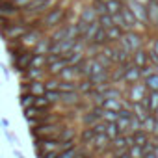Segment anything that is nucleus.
<instances>
[{
  "mask_svg": "<svg viewBox=\"0 0 158 158\" xmlns=\"http://www.w3.org/2000/svg\"><path fill=\"white\" fill-rule=\"evenodd\" d=\"M151 34H152V32H147V30H128V32H125V35L119 39L117 47L123 48L125 52H128V54L132 56V52H136V50L147 47V41H149V35H151Z\"/></svg>",
  "mask_w": 158,
  "mask_h": 158,
  "instance_id": "nucleus-1",
  "label": "nucleus"
},
{
  "mask_svg": "<svg viewBox=\"0 0 158 158\" xmlns=\"http://www.w3.org/2000/svg\"><path fill=\"white\" fill-rule=\"evenodd\" d=\"M65 23H69V8L61 6L60 2H58L52 10H48L45 15H41L43 32H50V30H54V28L65 24Z\"/></svg>",
  "mask_w": 158,
  "mask_h": 158,
  "instance_id": "nucleus-2",
  "label": "nucleus"
},
{
  "mask_svg": "<svg viewBox=\"0 0 158 158\" xmlns=\"http://www.w3.org/2000/svg\"><path fill=\"white\" fill-rule=\"evenodd\" d=\"M63 121H54V123H41L37 127H30L28 134L32 138H58L60 130L63 128Z\"/></svg>",
  "mask_w": 158,
  "mask_h": 158,
  "instance_id": "nucleus-3",
  "label": "nucleus"
},
{
  "mask_svg": "<svg viewBox=\"0 0 158 158\" xmlns=\"http://www.w3.org/2000/svg\"><path fill=\"white\" fill-rule=\"evenodd\" d=\"M26 32H28V24H26L23 19H17V21H15L13 24H10L8 28L0 30V37H2L4 43H8V41H17V39H21Z\"/></svg>",
  "mask_w": 158,
  "mask_h": 158,
  "instance_id": "nucleus-4",
  "label": "nucleus"
},
{
  "mask_svg": "<svg viewBox=\"0 0 158 158\" xmlns=\"http://www.w3.org/2000/svg\"><path fill=\"white\" fill-rule=\"evenodd\" d=\"M125 6L134 13V17L138 19V23L149 32V15H147V6L139 0H125Z\"/></svg>",
  "mask_w": 158,
  "mask_h": 158,
  "instance_id": "nucleus-5",
  "label": "nucleus"
},
{
  "mask_svg": "<svg viewBox=\"0 0 158 158\" xmlns=\"http://www.w3.org/2000/svg\"><path fill=\"white\" fill-rule=\"evenodd\" d=\"M32 54H34L32 50H23V52H19L17 56H10V67H11V71L17 73V74H21V73H24L26 69H30Z\"/></svg>",
  "mask_w": 158,
  "mask_h": 158,
  "instance_id": "nucleus-6",
  "label": "nucleus"
},
{
  "mask_svg": "<svg viewBox=\"0 0 158 158\" xmlns=\"http://www.w3.org/2000/svg\"><path fill=\"white\" fill-rule=\"evenodd\" d=\"M147 91H149L147 86L143 84V80H139V82L128 84V86L125 88V97H127L130 102H141V101L145 99Z\"/></svg>",
  "mask_w": 158,
  "mask_h": 158,
  "instance_id": "nucleus-7",
  "label": "nucleus"
},
{
  "mask_svg": "<svg viewBox=\"0 0 158 158\" xmlns=\"http://www.w3.org/2000/svg\"><path fill=\"white\" fill-rule=\"evenodd\" d=\"M48 74H47V69H35V67H30L26 69L24 73L19 74V80L23 82H35V80H45Z\"/></svg>",
  "mask_w": 158,
  "mask_h": 158,
  "instance_id": "nucleus-8",
  "label": "nucleus"
},
{
  "mask_svg": "<svg viewBox=\"0 0 158 158\" xmlns=\"http://www.w3.org/2000/svg\"><path fill=\"white\" fill-rule=\"evenodd\" d=\"M45 34H47V32H43V30H28V32H26V34H24L19 41H21V45H23L24 48L32 50V48L35 47V43H37V41L45 35Z\"/></svg>",
  "mask_w": 158,
  "mask_h": 158,
  "instance_id": "nucleus-9",
  "label": "nucleus"
},
{
  "mask_svg": "<svg viewBox=\"0 0 158 158\" xmlns=\"http://www.w3.org/2000/svg\"><path fill=\"white\" fill-rule=\"evenodd\" d=\"M76 138H78V128H76V125H73V123H65L63 128H61L60 134H58V139H60V141H78Z\"/></svg>",
  "mask_w": 158,
  "mask_h": 158,
  "instance_id": "nucleus-10",
  "label": "nucleus"
},
{
  "mask_svg": "<svg viewBox=\"0 0 158 158\" xmlns=\"http://www.w3.org/2000/svg\"><path fill=\"white\" fill-rule=\"evenodd\" d=\"M141 80V69H138L136 65L128 63L125 65V78H123V84L128 86V84H134V82H139Z\"/></svg>",
  "mask_w": 158,
  "mask_h": 158,
  "instance_id": "nucleus-11",
  "label": "nucleus"
},
{
  "mask_svg": "<svg viewBox=\"0 0 158 158\" xmlns=\"http://www.w3.org/2000/svg\"><path fill=\"white\" fill-rule=\"evenodd\" d=\"M0 15H6L11 19H19L21 17V10L11 2V0H0Z\"/></svg>",
  "mask_w": 158,
  "mask_h": 158,
  "instance_id": "nucleus-12",
  "label": "nucleus"
},
{
  "mask_svg": "<svg viewBox=\"0 0 158 158\" xmlns=\"http://www.w3.org/2000/svg\"><path fill=\"white\" fill-rule=\"evenodd\" d=\"M130 63L136 65L138 69H143V67L151 65V63H149V56H147V47H143V48L132 52V56H130Z\"/></svg>",
  "mask_w": 158,
  "mask_h": 158,
  "instance_id": "nucleus-13",
  "label": "nucleus"
},
{
  "mask_svg": "<svg viewBox=\"0 0 158 158\" xmlns=\"http://www.w3.org/2000/svg\"><path fill=\"white\" fill-rule=\"evenodd\" d=\"M93 138H95V132H93V128L91 127H80L78 128V145H82V147H89L91 145V141H93Z\"/></svg>",
  "mask_w": 158,
  "mask_h": 158,
  "instance_id": "nucleus-14",
  "label": "nucleus"
},
{
  "mask_svg": "<svg viewBox=\"0 0 158 158\" xmlns=\"http://www.w3.org/2000/svg\"><path fill=\"white\" fill-rule=\"evenodd\" d=\"M67 65H69L67 58H63V56H61V58H58L56 61H52V63H48V65H47V74H48V76H58V74H60Z\"/></svg>",
  "mask_w": 158,
  "mask_h": 158,
  "instance_id": "nucleus-15",
  "label": "nucleus"
},
{
  "mask_svg": "<svg viewBox=\"0 0 158 158\" xmlns=\"http://www.w3.org/2000/svg\"><path fill=\"white\" fill-rule=\"evenodd\" d=\"M93 89H95V86H93V82L89 78H78L76 80V91L82 97H89L93 93Z\"/></svg>",
  "mask_w": 158,
  "mask_h": 158,
  "instance_id": "nucleus-16",
  "label": "nucleus"
},
{
  "mask_svg": "<svg viewBox=\"0 0 158 158\" xmlns=\"http://www.w3.org/2000/svg\"><path fill=\"white\" fill-rule=\"evenodd\" d=\"M99 119H101V117L89 108V110H86V112H82L80 115H78V125H80V127H91V125H95Z\"/></svg>",
  "mask_w": 158,
  "mask_h": 158,
  "instance_id": "nucleus-17",
  "label": "nucleus"
},
{
  "mask_svg": "<svg viewBox=\"0 0 158 158\" xmlns=\"http://www.w3.org/2000/svg\"><path fill=\"white\" fill-rule=\"evenodd\" d=\"M123 35H125V30L119 28V26H110V28H106V43H108V45H117Z\"/></svg>",
  "mask_w": 158,
  "mask_h": 158,
  "instance_id": "nucleus-18",
  "label": "nucleus"
},
{
  "mask_svg": "<svg viewBox=\"0 0 158 158\" xmlns=\"http://www.w3.org/2000/svg\"><path fill=\"white\" fill-rule=\"evenodd\" d=\"M141 102H143V106L147 108L149 114H154L156 108H158V91H147V95Z\"/></svg>",
  "mask_w": 158,
  "mask_h": 158,
  "instance_id": "nucleus-19",
  "label": "nucleus"
},
{
  "mask_svg": "<svg viewBox=\"0 0 158 158\" xmlns=\"http://www.w3.org/2000/svg\"><path fill=\"white\" fill-rule=\"evenodd\" d=\"M60 80H65V82H76L78 78H80V74H78V69L73 67V65H67L60 74H58Z\"/></svg>",
  "mask_w": 158,
  "mask_h": 158,
  "instance_id": "nucleus-20",
  "label": "nucleus"
},
{
  "mask_svg": "<svg viewBox=\"0 0 158 158\" xmlns=\"http://www.w3.org/2000/svg\"><path fill=\"white\" fill-rule=\"evenodd\" d=\"M50 45H52V41H50L48 34H45V35L35 43V47L32 48V52H34V54H48V52H50Z\"/></svg>",
  "mask_w": 158,
  "mask_h": 158,
  "instance_id": "nucleus-21",
  "label": "nucleus"
},
{
  "mask_svg": "<svg viewBox=\"0 0 158 158\" xmlns=\"http://www.w3.org/2000/svg\"><path fill=\"white\" fill-rule=\"evenodd\" d=\"M123 78H125V65H114L110 69V82L115 86H121Z\"/></svg>",
  "mask_w": 158,
  "mask_h": 158,
  "instance_id": "nucleus-22",
  "label": "nucleus"
},
{
  "mask_svg": "<svg viewBox=\"0 0 158 158\" xmlns=\"http://www.w3.org/2000/svg\"><path fill=\"white\" fill-rule=\"evenodd\" d=\"M97 11L93 10V6L89 4V6H84L82 8V11H80V15H78V19L80 21H84V23H88V24H91V23H95L97 21Z\"/></svg>",
  "mask_w": 158,
  "mask_h": 158,
  "instance_id": "nucleus-23",
  "label": "nucleus"
},
{
  "mask_svg": "<svg viewBox=\"0 0 158 158\" xmlns=\"http://www.w3.org/2000/svg\"><path fill=\"white\" fill-rule=\"evenodd\" d=\"M130 134H132V145H139V147H143V145L151 139V134L145 132L143 128H139V130H136V132H130Z\"/></svg>",
  "mask_w": 158,
  "mask_h": 158,
  "instance_id": "nucleus-24",
  "label": "nucleus"
},
{
  "mask_svg": "<svg viewBox=\"0 0 158 158\" xmlns=\"http://www.w3.org/2000/svg\"><path fill=\"white\" fill-rule=\"evenodd\" d=\"M45 82L43 80H35V82H28V93L35 95V97H41L45 95Z\"/></svg>",
  "mask_w": 158,
  "mask_h": 158,
  "instance_id": "nucleus-25",
  "label": "nucleus"
},
{
  "mask_svg": "<svg viewBox=\"0 0 158 158\" xmlns=\"http://www.w3.org/2000/svg\"><path fill=\"white\" fill-rule=\"evenodd\" d=\"M132 114H134L141 123L147 119V115H151V114L147 112V108L143 106V102H132Z\"/></svg>",
  "mask_w": 158,
  "mask_h": 158,
  "instance_id": "nucleus-26",
  "label": "nucleus"
},
{
  "mask_svg": "<svg viewBox=\"0 0 158 158\" xmlns=\"http://www.w3.org/2000/svg\"><path fill=\"white\" fill-rule=\"evenodd\" d=\"M143 84L147 86L149 91H158V71H154L152 74L143 78Z\"/></svg>",
  "mask_w": 158,
  "mask_h": 158,
  "instance_id": "nucleus-27",
  "label": "nucleus"
},
{
  "mask_svg": "<svg viewBox=\"0 0 158 158\" xmlns=\"http://www.w3.org/2000/svg\"><path fill=\"white\" fill-rule=\"evenodd\" d=\"M34 101H35V95H32V93H19V106L23 108V110H26V108H30V106H34Z\"/></svg>",
  "mask_w": 158,
  "mask_h": 158,
  "instance_id": "nucleus-28",
  "label": "nucleus"
},
{
  "mask_svg": "<svg viewBox=\"0 0 158 158\" xmlns=\"http://www.w3.org/2000/svg\"><path fill=\"white\" fill-rule=\"evenodd\" d=\"M123 99H125V97H123ZM123 99H104V101H102V108H104V110L119 112L121 106H123Z\"/></svg>",
  "mask_w": 158,
  "mask_h": 158,
  "instance_id": "nucleus-29",
  "label": "nucleus"
},
{
  "mask_svg": "<svg viewBox=\"0 0 158 158\" xmlns=\"http://www.w3.org/2000/svg\"><path fill=\"white\" fill-rule=\"evenodd\" d=\"M30 67L47 69V54H32V63H30Z\"/></svg>",
  "mask_w": 158,
  "mask_h": 158,
  "instance_id": "nucleus-30",
  "label": "nucleus"
},
{
  "mask_svg": "<svg viewBox=\"0 0 158 158\" xmlns=\"http://www.w3.org/2000/svg\"><path fill=\"white\" fill-rule=\"evenodd\" d=\"M123 6H125V0H108L106 2V11L110 15H114V13H119Z\"/></svg>",
  "mask_w": 158,
  "mask_h": 158,
  "instance_id": "nucleus-31",
  "label": "nucleus"
},
{
  "mask_svg": "<svg viewBox=\"0 0 158 158\" xmlns=\"http://www.w3.org/2000/svg\"><path fill=\"white\" fill-rule=\"evenodd\" d=\"M91 45H97V47H104V45H108L106 43V28H99L97 30V34H95V37L91 39Z\"/></svg>",
  "mask_w": 158,
  "mask_h": 158,
  "instance_id": "nucleus-32",
  "label": "nucleus"
},
{
  "mask_svg": "<svg viewBox=\"0 0 158 158\" xmlns=\"http://www.w3.org/2000/svg\"><path fill=\"white\" fill-rule=\"evenodd\" d=\"M34 106L35 108H41V110H54V106L50 104V101L45 97V95H41V97H35V101H34Z\"/></svg>",
  "mask_w": 158,
  "mask_h": 158,
  "instance_id": "nucleus-33",
  "label": "nucleus"
},
{
  "mask_svg": "<svg viewBox=\"0 0 158 158\" xmlns=\"http://www.w3.org/2000/svg\"><path fill=\"white\" fill-rule=\"evenodd\" d=\"M43 82H45L47 91H58V86H60V78L58 76H47Z\"/></svg>",
  "mask_w": 158,
  "mask_h": 158,
  "instance_id": "nucleus-34",
  "label": "nucleus"
},
{
  "mask_svg": "<svg viewBox=\"0 0 158 158\" xmlns=\"http://www.w3.org/2000/svg\"><path fill=\"white\" fill-rule=\"evenodd\" d=\"M115 123L121 134H130V117H117Z\"/></svg>",
  "mask_w": 158,
  "mask_h": 158,
  "instance_id": "nucleus-35",
  "label": "nucleus"
},
{
  "mask_svg": "<svg viewBox=\"0 0 158 158\" xmlns=\"http://www.w3.org/2000/svg\"><path fill=\"white\" fill-rule=\"evenodd\" d=\"M97 23H99L102 28H110V26H114V19H112L110 13H102V15H99V17H97Z\"/></svg>",
  "mask_w": 158,
  "mask_h": 158,
  "instance_id": "nucleus-36",
  "label": "nucleus"
},
{
  "mask_svg": "<svg viewBox=\"0 0 158 158\" xmlns=\"http://www.w3.org/2000/svg\"><path fill=\"white\" fill-rule=\"evenodd\" d=\"M119 134H121V132H119V128H117V123H106V136L110 138V141L115 139Z\"/></svg>",
  "mask_w": 158,
  "mask_h": 158,
  "instance_id": "nucleus-37",
  "label": "nucleus"
},
{
  "mask_svg": "<svg viewBox=\"0 0 158 158\" xmlns=\"http://www.w3.org/2000/svg\"><path fill=\"white\" fill-rule=\"evenodd\" d=\"M78 151H80V145L76 143V145H73L71 149H65V151H61L58 158H74V156L78 154Z\"/></svg>",
  "mask_w": 158,
  "mask_h": 158,
  "instance_id": "nucleus-38",
  "label": "nucleus"
},
{
  "mask_svg": "<svg viewBox=\"0 0 158 158\" xmlns=\"http://www.w3.org/2000/svg\"><path fill=\"white\" fill-rule=\"evenodd\" d=\"M117 117H119V114H117V112H114V110H104V112H102V115H101V119H102V121H106V123H115V121H117Z\"/></svg>",
  "mask_w": 158,
  "mask_h": 158,
  "instance_id": "nucleus-39",
  "label": "nucleus"
},
{
  "mask_svg": "<svg viewBox=\"0 0 158 158\" xmlns=\"http://www.w3.org/2000/svg\"><path fill=\"white\" fill-rule=\"evenodd\" d=\"M4 134H6V138H8V141H10V145H11V147H19V145H21L19 136H17V134H13V132H11V128L4 130Z\"/></svg>",
  "mask_w": 158,
  "mask_h": 158,
  "instance_id": "nucleus-40",
  "label": "nucleus"
},
{
  "mask_svg": "<svg viewBox=\"0 0 158 158\" xmlns=\"http://www.w3.org/2000/svg\"><path fill=\"white\" fill-rule=\"evenodd\" d=\"M58 91H76V82H65V80H60Z\"/></svg>",
  "mask_w": 158,
  "mask_h": 158,
  "instance_id": "nucleus-41",
  "label": "nucleus"
},
{
  "mask_svg": "<svg viewBox=\"0 0 158 158\" xmlns=\"http://www.w3.org/2000/svg\"><path fill=\"white\" fill-rule=\"evenodd\" d=\"M128 156H130V158H141V156H143V147H139V145H130V147H128Z\"/></svg>",
  "mask_w": 158,
  "mask_h": 158,
  "instance_id": "nucleus-42",
  "label": "nucleus"
},
{
  "mask_svg": "<svg viewBox=\"0 0 158 158\" xmlns=\"http://www.w3.org/2000/svg\"><path fill=\"white\" fill-rule=\"evenodd\" d=\"M91 6H93V10L97 11V15L108 13V11H106V2H101V0H91Z\"/></svg>",
  "mask_w": 158,
  "mask_h": 158,
  "instance_id": "nucleus-43",
  "label": "nucleus"
},
{
  "mask_svg": "<svg viewBox=\"0 0 158 158\" xmlns=\"http://www.w3.org/2000/svg\"><path fill=\"white\" fill-rule=\"evenodd\" d=\"M45 97L50 101V104H52V106L60 104V91H45Z\"/></svg>",
  "mask_w": 158,
  "mask_h": 158,
  "instance_id": "nucleus-44",
  "label": "nucleus"
},
{
  "mask_svg": "<svg viewBox=\"0 0 158 158\" xmlns=\"http://www.w3.org/2000/svg\"><path fill=\"white\" fill-rule=\"evenodd\" d=\"M91 128H93V132H95V134H106V121L99 119L95 125H91Z\"/></svg>",
  "mask_w": 158,
  "mask_h": 158,
  "instance_id": "nucleus-45",
  "label": "nucleus"
},
{
  "mask_svg": "<svg viewBox=\"0 0 158 158\" xmlns=\"http://www.w3.org/2000/svg\"><path fill=\"white\" fill-rule=\"evenodd\" d=\"M147 47H149L151 50H154L156 56H158V34H151V39L147 41Z\"/></svg>",
  "mask_w": 158,
  "mask_h": 158,
  "instance_id": "nucleus-46",
  "label": "nucleus"
},
{
  "mask_svg": "<svg viewBox=\"0 0 158 158\" xmlns=\"http://www.w3.org/2000/svg\"><path fill=\"white\" fill-rule=\"evenodd\" d=\"M21 19V17H19ZM17 19H11V17H6V15H0V30H4V28H8L10 24H13Z\"/></svg>",
  "mask_w": 158,
  "mask_h": 158,
  "instance_id": "nucleus-47",
  "label": "nucleus"
},
{
  "mask_svg": "<svg viewBox=\"0 0 158 158\" xmlns=\"http://www.w3.org/2000/svg\"><path fill=\"white\" fill-rule=\"evenodd\" d=\"M11 67L8 65V63H4V61H0V71H2V74H4V78L6 80H10L11 78V71H10Z\"/></svg>",
  "mask_w": 158,
  "mask_h": 158,
  "instance_id": "nucleus-48",
  "label": "nucleus"
},
{
  "mask_svg": "<svg viewBox=\"0 0 158 158\" xmlns=\"http://www.w3.org/2000/svg\"><path fill=\"white\" fill-rule=\"evenodd\" d=\"M141 128V121L136 117V115H132L130 117V132H136V130H139Z\"/></svg>",
  "mask_w": 158,
  "mask_h": 158,
  "instance_id": "nucleus-49",
  "label": "nucleus"
},
{
  "mask_svg": "<svg viewBox=\"0 0 158 158\" xmlns=\"http://www.w3.org/2000/svg\"><path fill=\"white\" fill-rule=\"evenodd\" d=\"M108 158H130V156H128V149H127V151H114Z\"/></svg>",
  "mask_w": 158,
  "mask_h": 158,
  "instance_id": "nucleus-50",
  "label": "nucleus"
},
{
  "mask_svg": "<svg viewBox=\"0 0 158 158\" xmlns=\"http://www.w3.org/2000/svg\"><path fill=\"white\" fill-rule=\"evenodd\" d=\"M58 156H60V151H48V152L41 154L39 158H58Z\"/></svg>",
  "mask_w": 158,
  "mask_h": 158,
  "instance_id": "nucleus-51",
  "label": "nucleus"
},
{
  "mask_svg": "<svg viewBox=\"0 0 158 158\" xmlns=\"http://www.w3.org/2000/svg\"><path fill=\"white\" fill-rule=\"evenodd\" d=\"M13 156H15V158H26V156H24V152H23L19 147H13Z\"/></svg>",
  "mask_w": 158,
  "mask_h": 158,
  "instance_id": "nucleus-52",
  "label": "nucleus"
},
{
  "mask_svg": "<svg viewBox=\"0 0 158 158\" xmlns=\"http://www.w3.org/2000/svg\"><path fill=\"white\" fill-rule=\"evenodd\" d=\"M0 127H2V130H8L10 128V121L6 117H0Z\"/></svg>",
  "mask_w": 158,
  "mask_h": 158,
  "instance_id": "nucleus-53",
  "label": "nucleus"
},
{
  "mask_svg": "<svg viewBox=\"0 0 158 158\" xmlns=\"http://www.w3.org/2000/svg\"><path fill=\"white\" fill-rule=\"evenodd\" d=\"M141 158H156V151H149V152H143Z\"/></svg>",
  "mask_w": 158,
  "mask_h": 158,
  "instance_id": "nucleus-54",
  "label": "nucleus"
},
{
  "mask_svg": "<svg viewBox=\"0 0 158 158\" xmlns=\"http://www.w3.org/2000/svg\"><path fill=\"white\" fill-rule=\"evenodd\" d=\"M152 115H154V117H156V121H158V108H156V112H154Z\"/></svg>",
  "mask_w": 158,
  "mask_h": 158,
  "instance_id": "nucleus-55",
  "label": "nucleus"
},
{
  "mask_svg": "<svg viewBox=\"0 0 158 158\" xmlns=\"http://www.w3.org/2000/svg\"><path fill=\"white\" fill-rule=\"evenodd\" d=\"M139 2H143V4H147V2H149V0H139Z\"/></svg>",
  "mask_w": 158,
  "mask_h": 158,
  "instance_id": "nucleus-56",
  "label": "nucleus"
},
{
  "mask_svg": "<svg viewBox=\"0 0 158 158\" xmlns=\"http://www.w3.org/2000/svg\"><path fill=\"white\" fill-rule=\"evenodd\" d=\"M156 158H158V149H156Z\"/></svg>",
  "mask_w": 158,
  "mask_h": 158,
  "instance_id": "nucleus-57",
  "label": "nucleus"
},
{
  "mask_svg": "<svg viewBox=\"0 0 158 158\" xmlns=\"http://www.w3.org/2000/svg\"><path fill=\"white\" fill-rule=\"evenodd\" d=\"M101 2H108V0H101Z\"/></svg>",
  "mask_w": 158,
  "mask_h": 158,
  "instance_id": "nucleus-58",
  "label": "nucleus"
}]
</instances>
